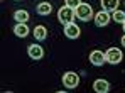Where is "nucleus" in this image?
<instances>
[{
    "instance_id": "obj_1",
    "label": "nucleus",
    "mask_w": 125,
    "mask_h": 93,
    "mask_svg": "<svg viewBox=\"0 0 125 93\" xmlns=\"http://www.w3.org/2000/svg\"><path fill=\"white\" fill-rule=\"evenodd\" d=\"M74 17H76V14H74V9H71V7H68V5H64L59 9V12H58V19H59V22L62 25H68V24H71L74 21Z\"/></svg>"
},
{
    "instance_id": "obj_2",
    "label": "nucleus",
    "mask_w": 125,
    "mask_h": 93,
    "mask_svg": "<svg viewBox=\"0 0 125 93\" xmlns=\"http://www.w3.org/2000/svg\"><path fill=\"white\" fill-rule=\"evenodd\" d=\"M74 14H76V17L80 19V21H83V22H88L91 17H93V9H91V5H88V3H80L76 9H74Z\"/></svg>"
},
{
    "instance_id": "obj_3",
    "label": "nucleus",
    "mask_w": 125,
    "mask_h": 93,
    "mask_svg": "<svg viewBox=\"0 0 125 93\" xmlns=\"http://www.w3.org/2000/svg\"><path fill=\"white\" fill-rule=\"evenodd\" d=\"M105 59H106V63H110V64H118V63L124 59V54H122V51H120L118 47H110V49L105 52Z\"/></svg>"
},
{
    "instance_id": "obj_4",
    "label": "nucleus",
    "mask_w": 125,
    "mask_h": 93,
    "mask_svg": "<svg viewBox=\"0 0 125 93\" xmlns=\"http://www.w3.org/2000/svg\"><path fill=\"white\" fill-rule=\"evenodd\" d=\"M62 85L66 86V88H76L78 85H80V76L76 74V73H73V71H69V73H64V76H62Z\"/></svg>"
},
{
    "instance_id": "obj_5",
    "label": "nucleus",
    "mask_w": 125,
    "mask_h": 93,
    "mask_svg": "<svg viewBox=\"0 0 125 93\" xmlns=\"http://www.w3.org/2000/svg\"><path fill=\"white\" fill-rule=\"evenodd\" d=\"M64 34H66V37H69V39H76V37H80L81 31H80V27L74 22H71V24H68V25H64Z\"/></svg>"
},
{
    "instance_id": "obj_6",
    "label": "nucleus",
    "mask_w": 125,
    "mask_h": 93,
    "mask_svg": "<svg viewBox=\"0 0 125 93\" xmlns=\"http://www.w3.org/2000/svg\"><path fill=\"white\" fill-rule=\"evenodd\" d=\"M90 61H91V64H95V66H102L105 61V52L102 51H98V49H95V51H91L90 52Z\"/></svg>"
},
{
    "instance_id": "obj_7",
    "label": "nucleus",
    "mask_w": 125,
    "mask_h": 93,
    "mask_svg": "<svg viewBox=\"0 0 125 93\" xmlns=\"http://www.w3.org/2000/svg\"><path fill=\"white\" fill-rule=\"evenodd\" d=\"M108 22H110V12L102 10V12L95 14V24L98 27H105V25H108Z\"/></svg>"
},
{
    "instance_id": "obj_8",
    "label": "nucleus",
    "mask_w": 125,
    "mask_h": 93,
    "mask_svg": "<svg viewBox=\"0 0 125 93\" xmlns=\"http://www.w3.org/2000/svg\"><path fill=\"white\" fill-rule=\"evenodd\" d=\"M27 52H29V56L32 58V59H41L42 56H44V49H42L39 44H31V46L27 47Z\"/></svg>"
},
{
    "instance_id": "obj_9",
    "label": "nucleus",
    "mask_w": 125,
    "mask_h": 93,
    "mask_svg": "<svg viewBox=\"0 0 125 93\" xmlns=\"http://www.w3.org/2000/svg\"><path fill=\"white\" fill-rule=\"evenodd\" d=\"M93 90L96 93H108L110 92V83L106 80H103V78H100V80H96L93 83Z\"/></svg>"
},
{
    "instance_id": "obj_10",
    "label": "nucleus",
    "mask_w": 125,
    "mask_h": 93,
    "mask_svg": "<svg viewBox=\"0 0 125 93\" xmlns=\"http://www.w3.org/2000/svg\"><path fill=\"white\" fill-rule=\"evenodd\" d=\"M14 34L17 37H25L29 34V27L25 25V22H17V25L14 27Z\"/></svg>"
},
{
    "instance_id": "obj_11",
    "label": "nucleus",
    "mask_w": 125,
    "mask_h": 93,
    "mask_svg": "<svg viewBox=\"0 0 125 93\" xmlns=\"http://www.w3.org/2000/svg\"><path fill=\"white\" fill-rule=\"evenodd\" d=\"M118 3H120V0H102V7H103V10H106V12L117 10Z\"/></svg>"
},
{
    "instance_id": "obj_12",
    "label": "nucleus",
    "mask_w": 125,
    "mask_h": 93,
    "mask_svg": "<svg viewBox=\"0 0 125 93\" xmlns=\"http://www.w3.org/2000/svg\"><path fill=\"white\" fill-rule=\"evenodd\" d=\"M51 12H52V5L49 2H42L37 5V14L39 15H49Z\"/></svg>"
},
{
    "instance_id": "obj_13",
    "label": "nucleus",
    "mask_w": 125,
    "mask_h": 93,
    "mask_svg": "<svg viewBox=\"0 0 125 93\" xmlns=\"http://www.w3.org/2000/svg\"><path fill=\"white\" fill-rule=\"evenodd\" d=\"M34 37H36V41H44L47 37V29L44 25H37L34 29Z\"/></svg>"
},
{
    "instance_id": "obj_14",
    "label": "nucleus",
    "mask_w": 125,
    "mask_h": 93,
    "mask_svg": "<svg viewBox=\"0 0 125 93\" xmlns=\"http://www.w3.org/2000/svg\"><path fill=\"white\" fill-rule=\"evenodd\" d=\"M14 19L17 22H27L29 21V14H27V10H17L14 14Z\"/></svg>"
},
{
    "instance_id": "obj_15",
    "label": "nucleus",
    "mask_w": 125,
    "mask_h": 93,
    "mask_svg": "<svg viewBox=\"0 0 125 93\" xmlns=\"http://www.w3.org/2000/svg\"><path fill=\"white\" fill-rule=\"evenodd\" d=\"M113 21L122 24L125 21V12H124V10H118V9H117V10H113Z\"/></svg>"
},
{
    "instance_id": "obj_16",
    "label": "nucleus",
    "mask_w": 125,
    "mask_h": 93,
    "mask_svg": "<svg viewBox=\"0 0 125 93\" xmlns=\"http://www.w3.org/2000/svg\"><path fill=\"white\" fill-rule=\"evenodd\" d=\"M64 2H66V5L71 7V9H76V7L81 3V0H64Z\"/></svg>"
},
{
    "instance_id": "obj_17",
    "label": "nucleus",
    "mask_w": 125,
    "mask_h": 93,
    "mask_svg": "<svg viewBox=\"0 0 125 93\" xmlns=\"http://www.w3.org/2000/svg\"><path fill=\"white\" fill-rule=\"evenodd\" d=\"M122 46L125 47V34H124V37H122Z\"/></svg>"
},
{
    "instance_id": "obj_18",
    "label": "nucleus",
    "mask_w": 125,
    "mask_h": 93,
    "mask_svg": "<svg viewBox=\"0 0 125 93\" xmlns=\"http://www.w3.org/2000/svg\"><path fill=\"white\" fill-rule=\"evenodd\" d=\"M122 25H124V32H125V21H124V22H122Z\"/></svg>"
}]
</instances>
